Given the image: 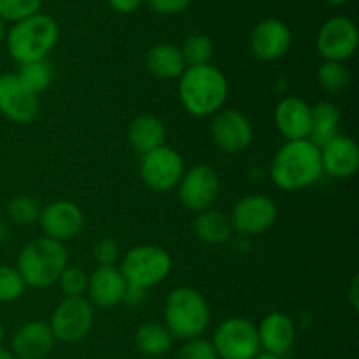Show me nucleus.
I'll return each mask as SVG.
<instances>
[{
	"mask_svg": "<svg viewBox=\"0 0 359 359\" xmlns=\"http://www.w3.org/2000/svg\"><path fill=\"white\" fill-rule=\"evenodd\" d=\"M323 175L321 151L311 140H290L273 156L270 179L284 191H300Z\"/></svg>",
	"mask_w": 359,
	"mask_h": 359,
	"instance_id": "obj_1",
	"label": "nucleus"
},
{
	"mask_svg": "<svg viewBox=\"0 0 359 359\" xmlns=\"http://www.w3.org/2000/svg\"><path fill=\"white\" fill-rule=\"evenodd\" d=\"M179 97L188 114L195 118L214 116L226 102L228 81L212 63L186 67L179 77Z\"/></svg>",
	"mask_w": 359,
	"mask_h": 359,
	"instance_id": "obj_2",
	"label": "nucleus"
},
{
	"mask_svg": "<svg viewBox=\"0 0 359 359\" xmlns=\"http://www.w3.org/2000/svg\"><path fill=\"white\" fill-rule=\"evenodd\" d=\"M69 266V255L62 242L39 237L21 249L16 270L27 286L46 290L58 283L63 270Z\"/></svg>",
	"mask_w": 359,
	"mask_h": 359,
	"instance_id": "obj_3",
	"label": "nucleus"
},
{
	"mask_svg": "<svg viewBox=\"0 0 359 359\" xmlns=\"http://www.w3.org/2000/svg\"><path fill=\"white\" fill-rule=\"evenodd\" d=\"M58 23L48 14L37 13L18 21L6 34L9 55L20 65L46 60L58 44Z\"/></svg>",
	"mask_w": 359,
	"mask_h": 359,
	"instance_id": "obj_4",
	"label": "nucleus"
},
{
	"mask_svg": "<svg viewBox=\"0 0 359 359\" xmlns=\"http://www.w3.org/2000/svg\"><path fill=\"white\" fill-rule=\"evenodd\" d=\"M210 309L202 293L193 287H175L165 300V326L174 340L200 339L209 328Z\"/></svg>",
	"mask_w": 359,
	"mask_h": 359,
	"instance_id": "obj_5",
	"label": "nucleus"
},
{
	"mask_svg": "<svg viewBox=\"0 0 359 359\" xmlns=\"http://www.w3.org/2000/svg\"><path fill=\"white\" fill-rule=\"evenodd\" d=\"M119 270L130 290L144 293L167 279L172 270V258L160 245H135L123 256Z\"/></svg>",
	"mask_w": 359,
	"mask_h": 359,
	"instance_id": "obj_6",
	"label": "nucleus"
},
{
	"mask_svg": "<svg viewBox=\"0 0 359 359\" xmlns=\"http://www.w3.org/2000/svg\"><path fill=\"white\" fill-rule=\"evenodd\" d=\"M210 342L219 359H255L262 353L256 325L245 318L224 319Z\"/></svg>",
	"mask_w": 359,
	"mask_h": 359,
	"instance_id": "obj_7",
	"label": "nucleus"
},
{
	"mask_svg": "<svg viewBox=\"0 0 359 359\" xmlns=\"http://www.w3.org/2000/svg\"><path fill=\"white\" fill-rule=\"evenodd\" d=\"M93 307L84 297L63 298L49 319L55 340L63 344H77L93 328Z\"/></svg>",
	"mask_w": 359,
	"mask_h": 359,
	"instance_id": "obj_8",
	"label": "nucleus"
},
{
	"mask_svg": "<svg viewBox=\"0 0 359 359\" xmlns=\"http://www.w3.org/2000/svg\"><path fill=\"white\" fill-rule=\"evenodd\" d=\"M359 44L358 27L351 18L333 16L319 28L316 48L325 62H347Z\"/></svg>",
	"mask_w": 359,
	"mask_h": 359,
	"instance_id": "obj_9",
	"label": "nucleus"
},
{
	"mask_svg": "<svg viewBox=\"0 0 359 359\" xmlns=\"http://www.w3.org/2000/svg\"><path fill=\"white\" fill-rule=\"evenodd\" d=\"M184 174V161L181 154L168 146L156 147L142 154L140 177L144 184L153 191H170Z\"/></svg>",
	"mask_w": 359,
	"mask_h": 359,
	"instance_id": "obj_10",
	"label": "nucleus"
},
{
	"mask_svg": "<svg viewBox=\"0 0 359 359\" xmlns=\"http://www.w3.org/2000/svg\"><path fill=\"white\" fill-rule=\"evenodd\" d=\"M179 200L193 212L209 210L219 196V175L209 165H195L179 181Z\"/></svg>",
	"mask_w": 359,
	"mask_h": 359,
	"instance_id": "obj_11",
	"label": "nucleus"
},
{
	"mask_svg": "<svg viewBox=\"0 0 359 359\" xmlns=\"http://www.w3.org/2000/svg\"><path fill=\"white\" fill-rule=\"evenodd\" d=\"M279 210L276 202L265 195H249L238 200L231 210L230 223L233 231L242 235H258L276 224Z\"/></svg>",
	"mask_w": 359,
	"mask_h": 359,
	"instance_id": "obj_12",
	"label": "nucleus"
},
{
	"mask_svg": "<svg viewBox=\"0 0 359 359\" xmlns=\"http://www.w3.org/2000/svg\"><path fill=\"white\" fill-rule=\"evenodd\" d=\"M210 135L221 151L230 154L242 153L252 142V125L237 109H221L210 123Z\"/></svg>",
	"mask_w": 359,
	"mask_h": 359,
	"instance_id": "obj_13",
	"label": "nucleus"
},
{
	"mask_svg": "<svg viewBox=\"0 0 359 359\" xmlns=\"http://www.w3.org/2000/svg\"><path fill=\"white\" fill-rule=\"evenodd\" d=\"M293 35L290 27L283 20L266 18L259 21L249 35V49L255 58L262 62H276L280 60L291 48Z\"/></svg>",
	"mask_w": 359,
	"mask_h": 359,
	"instance_id": "obj_14",
	"label": "nucleus"
},
{
	"mask_svg": "<svg viewBox=\"0 0 359 359\" xmlns=\"http://www.w3.org/2000/svg\"><path fill=\"white\" fill-rule=\"evenodd\" d=\"M39 224L44 231V237L63 244L81 233L84 226V214L74 202L58 200L41 210Z\"/></svg>",
	"mask_w": 359,
	"mask_h": 359,
	"instance_id": "obj_15",
	"label": "nucleus"
},
{
	"mask_svg": "<svg viewBox=\"0 0 359 359\" xmlns=\"http://www.w3.org/2000/svg\"><path fill=\"white\" fill-rule=\"evenodd\" d=\"M0 114L18 125H28L39 114V97L18 81L16 74L0 76Z\"/></svg>",
	"mask_w": 359,
	"mask_h": 359,
	"instance_id": "obj_16",
	"label": "nucleus"
},
{
	"mask_svg": "<svg viewBox=\"0 0 359 359\" xmlns=\"http://www.w3.org/2000/svg\"><path fill=\"white\" fill-rule=\"evenodd\" d=\"M128 284L118 266H97L88 276V302L95 307L114 309L123 304Z\"/></svg>",
	"mask_w": 359,
	"mask_h": 359,
	"instance_id": "obj_17",
	"label": "nucleus"
},
{
	"mask_svg": "<svg viewBox=\"0 0 359 359\" xmlns=\"http://www.w3.org/2000/svg\"><path fill=\"white\" fill-rule=\"evenodd\" d=\"M323 172L335 179L353 177L359 168V147L349 135H337L319 147Z\"/></svg>",
	"mask_w": 359,
	"mask_h": 359,
	"instance_id": "obj_18",
	"label": "nucleus"
},
{
	"mask_svg": "<svg viewBox=\"0 0 359 359\" xmlns=\"http://www.w3.org/2000/svg\"><path fill=\"white\" fill-rule=\"evenodd\" d=\"M256 330H258L259 347L263 353L273 354V356L284 358V354L290 353L297 340L294 321L284 312H270L262 319Z\"/></svg>",
	"mask_w": 359,
	"mask_h": 359,
	"instance_id": "obj_19",
	"label": "nucleus"
},
{
	"mask_svg": "<svg viewBox=\"0 0 359 359\" xmlns=\"http://www.w3.org/2000/svg\"><path fill=\"white\" fill-rule=\"evenodd\" d=\"M55 337L46 321H28L13 337V354L16 359H44L55 347Z\"/></svg>",
	"mask_w": 359,
	"mask_h": 359,
	"instance_id": "obj_20",
	"label": "nucleus"
},
{
	"mask_svg": "<svg viewBox=\"0 0 359 359\" xmlns=\"http://www.w3.org/2000/svg\"><path fill=\"white\" fill-rule=\"evenodd\" d=\"M280 135L290 140H305L311 133V105L300 97H286L277 104L273 112Z\"/></svg>",
	"mask_w": 359,
	"mask_h": 359,
	"instance_id": "obj_21",
	"label": "nucleus"
},
{
	"mask_svg": "<svg viewBox=\"0 0 359 359\" xmlns=\"http://www.w3.org/2000/svg\"><path fill=\"white\" fill-rule=\"evenodd\" d=\"M165 125L153 114H140L132 119L128 126L130 146L140 154H146L156 147L165 146Z\"/></svg>",
	"mask_w": 359,
	"mask_h": 359,
	"instance_id": "obj_22",
	"label": "nucleus"
},
{
	"mask_svg": "<svg viewBox=\"0 0 359 359\" xmlns=\"http://www.w3.org/2000/svg\"><path fill=\"white\" fill-rule=\"evenodd\" d=\"M146 69L158 79H177L186 70V63L177 46L156 44L147 51Z\"/></svg>",
	"mask_w": 359,
	"mask_h": 359,
	"instance_id": "obj_23",
	"label": "nucleus"
},
{
	"mask_svg": "<svg viewBox=\"0 0 359 359\" xmlns=\"http://www.w3.org/2000/svg\"><path fill=\"white\" fill-rule=\"evenodd\" d=\"M340 128V111L332 102H318L311 107V133L309 140L318 147H323L326 142L339 135Z\"/></svg>",
	"mask_w": 359,
	"mask_h": 359,
	"instance_id": "obj_24",
	"label": "nucleus"
},
{
	"mask_svg": "<svg viewBox=\"0 0 359 359\" xmlns=\"http://www.w3.org/2000/svg\"><path fill=\"white\" fill-rule=\"evenodd\" d=\"M174 346V337L163 323H144L135 333V347L144 358L161 359Z\"/></svg>",
	"mask_w": 359,
	"mask_h": 359,
	"instance_id": "obj_25",
	"label": "nucleus"
},
{
	"mask_svg": "<svg viewBox=\"0 0 359 359\" xmlns=\"http://www.w3.org/2000/svg\"><path fill=\"white\" fill-rule=\"evenodd\" d=\"M195 233L205 244H224L231 238L233 228H231L230 217L224 216L223 212L217 210H203L198 212L195 219Z\"/></svg>",
	"mask_w": 359,
	"mask_h": 359,
	"instance_id": "obj_26",
	"label": "nucleus"
},
{
	"mask_svg": "<svg viewBox=\"0 0 359 359\" xmlns=\"http://www.w3.org/2000/svg\"><path fill=\"white\" fill-rule=\"evenodd\" d=\"M16 77L30 93L39 97V95L44 93L51 86L53 79H55V67H53V63L48 58L23 63L18 69Z\"/></svg>",
	"mask_w": 359,
	"mask_h": 359,
	"instance_id": "obj_27",
	"label": "nucleus"
},
{
	"mask_svg": "<svg viewBox=\"0 0 359 359\" xmlns=\"http://www.w3.org/2000/svg\"><path fill=\"white\" fill-rule=\"evenodd\" d=\"M318 81L330 95H342L351 88L353 77L349 69L340 62H323L318 67Z\"/></svg>",
	"mask_w": 359,
	"mask_h": 359,
	"instance_id": "obj_28",
	"label": "nucleus"
},
{
	"mask_svg": "<svg viewBox=\"0 0 359 359\" xmlns=\"http://www.w3.org/2000/svg\"><path fill=\"white\" fill-rule=\"evenodd\" d=\"M179 49H181L186 67L207 65V63H210L214 55L212 41L203 34L188 35Z\"/></svg>",
	"mask_w": 359,
	"mask_h": 359,
	"instance_id": "obj_29",
	"label": "nucleus"
},
{
	"mask_svg": "<svg viewBox=\"0 0 359 359\" xmlns=\"http://www.w3.org/2000/svg\"><path fill=\"white\" fill-rule=\"evenodd\" d=\"M42 207L39 205L37 200H34L32 196H14L9 203H7V214H9L11 219L16 224H34L39 221L41 216Z\"/></svg>",
	"mask_w": 359,
	"mask_h": 359,
	"instance_id": "obj_30",
	"label": "nucleus"
},
{
	"mask_svg": "<svg viewBox=\"0 0 359 359\" xmlns=\"http://www.w3.org/2000/svg\"><path fill=\"white\" fill-rule=\"evenodd\" d=\"M42 0H0V20L18 23L39 13Z\"/></svg>",
	"mask_w": 359,
	"mask_h": 359,
	"instance_id": "obj_31",
	"label": "nucleus"
},
{
	"mask_svg": "<svg viewBox=\"0 0 359 359\" xmlns=\"http://www.w3.org/2000/svg\"><path fill=\"white\" fill-rule=\"evenodd\" d=\"M56 284L65 298L84 297L88 290V273L77 266H67Z\"/></svg>",
	"mask_w": 359,
	"mask_h": 359,
	"instance_id": "obj_32",
	"label": "nucleus"
},
{
	"mask_svg": "<svg viewBox=\"0 0 359 359\" xmlns=\"http://www.w3.org/2000/svg\"><path fill=\"white\" fill-rule=\"evenodd\" d=\"M27 284L13 266L0 265V302H14L23 297Z\"/></svg>",
	"mask_w": 359,
	"mask_h": 359,
	"instance_id": "obj_33",
	"label": "nucleus"
},
{
	"mask_svg": "<svg viewBox=\"0 0 359 359\" xmlns=\"http://www.w3.org/2000/svg\"><path fill=\"white\" fill-rule=\"evenodd\" d=\"M175 359H219L214 351L212 342L205 339L188 340L181 346V349L175 354Z\"/></svg>",
	"mask_w": 359,
	"mask_h": 359,
	"instance_id": "obj_34",
	"label": "nucleus"
},
{
	"mask_svg": "<svg viewBox=\"0 0 359 359\" xmlns=\"http://www.w3.org/2000/svg\"><path fill=\"white\" fill-rule=\"evenodd\" d=\"M93 258L98 266H116L119 259V248L116 241L105 237L93 245Z\"/></svg>",
	"mask_w": 359,
	"mask_h": 359,
	"instance_id": "obj_35",
	"label": "nucleus"
},
{
	"mask_svg": "<svg viewBox=\"0 0 359 359\" xmlns=\"http://www.w3.org/2000/svg\"><path fill=\"white\" fill-rule=\"evenodd\" d=\"M191 2L193 0H144V4L151 11L158 14H165V16L182 13V11H186L191 6Z\"/></svg>",
	"mask_w": 359,
	"mask_h": 359,
	"instance_id": "obj_36",
	"label": "nucleus"
},
{
	"mask_svg": "<svg viewBox=\"0 0 359 359\" xmlns=\"http://www.w3.org/2000/svg\"><path fill=\"white\" fill-rule=\"evenodd\" d=\"M144 4V0H109V6L121 14H130L139 9Z\"/></svg>",
	"mask_w": 359,
	"mask_h": 359,
	"instance_id": "obj_37",
	"label": "nucleus"
},
{
	"mask_svg": "<svg viewBox=\"0 0 359 359\" xmlns=\"http://www.w3.org/2000/svg\"><path fill=\"white\" fill-rule=\"evenodd\" d=\"M347 298H349V304L351 307L354 309V311H358L359 309V276L353 277V280H351V286L349 290H347Z\"/></svg>",
	"mask_w": 359,
	"mask_h": 359,
	"instance_id": "obj_38",
	"label": "nucleus"
},
{
	"mask_svg": "<svg viewBox=\"0 0 359 359\" xmlns=\"http://www.w3.org/2000/svg\"><path fill=\"white\" fill-rule=\"evenodd\" d=\"M0 359H16V356H14L11 349H6V347L0 346Z\"/></svg>",
	"mask_w": 359,
	"mask_h": 359,
	"instance_id": "obj_39",
	"label": "nucleus"
},
{
	"mask_svg": "<svg viewBox=\"0 0 359 359\" xmlns=\"http://www.w3.org/2000/svg\"><path fill=\"white\" fill-rule=\"evenodd\" d=\"M325 2L330 4V6H346L351 0H325Z\"/></svg>",
	"mask_w": 359,
	"mask_h": 359,
	"instance_id": "obj_40",
	"label": "nucleus"
},
{
	"mask_svg": "<svg viewBox=\"0 0 359 359\" xmlns=\"http://www.w3.org/2000/svg\"><path fill=\"white\" fill-rule=\"evenodd\" d=\"M255 359H284L280 356H273V354H266V353H259L258 356H256Z\"/></svg>",
	"mask_w": 359,
	"mask_h": 359,
	"instance_id": "obj_41",
	"label": "nucleus"
},
{
	"mask_svg": "<svg viewBox=\"0 0 359 359\" xmlns=\"http://www.w3.org/2000/svg\"><path fill=\"white\" fill-rule=\"evenodd\" d=\"M6 21L4 20H0V42L4 41V39H6Z\"/></svg>",
	"mask_w": 359,
	"mask_h": 359,
	"instance_id": "obj_42",
	"label": "nucleus"
},
{
	"mask_svg": "<svg viewBox=\"0 0 359 359\" xmlns=\"http://www.w3.org/2000/svg\"><path fill=\"white\" fill-rule=\"evenodd\" d=\"M2 340H4V326L0 323V346H2Z\"/></svg>",
	"mask_w": 359,
	"mask_h": 359,
	"instance_id": "obj_43",
	"label": "nucleus"
},
{
	"mask_svg": "<svg viewBox=\"0 0 359 359\" xmlns=\"http://www.w3.org/2000/svg\"><path fill=\"white\" fill-rule=\"evenodd\" d=\"M142 359H156V358H142Z\"/></svg>",
	"mask_w": 359,
	"mask_h": 359,
	"instance_id": "obj_44",
	"label": "nucleus"
}]
</instances>
